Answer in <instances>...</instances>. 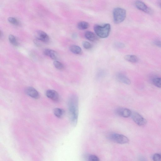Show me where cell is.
Here are the masks:
<instances>
[{
  "instance_id": "obj_16",
  "label": "cell",
  "mask_w": 161,
  "mask_h": 161,
  "mask_svg": "<svg viewBox=\"0 0 161 161\" xmlns=\"http://www.w3.org/2000/svg\"><path fill=\"white\" fill-rule=\"evenodd\" d=\"M124 58L126 61L133 63H137L138 61V58L135 55H127Z\"/></svg>"
},
{
  "instance_id": "obj_10",
  "label": "cell",
  "mask_w": 161,
  "mask_h": 161,
  "mask_svg": "<svg viewBox=\"0 0 161 161\" xmlns=\"http://www.w3.org/2000/svg\"><path fill=\"white\" fill-rule=\"evenodd\" d=\"M46 95L48 98L54 101H58L60 99L58 93L54 90H48L47 91Z\"/></svg>"
},
{
  "instance_id": "obj_24",
  "label": "cell",
  "mask_w": 161,
  "mask_h": 161,
  "mask_svg": "<svg viewBox=\"0 0 161 161\" xmlns=\"http://www.w3.org/2000/svg\"><path fill=\"white\" fill-rule=\"evenodd\" d=\"M153 160L154 161H161V155L156 153L153 156Z\"/></svg>"
},
{
  "instance_id": "obj_29",
  "label": "cell",
  "mask_w": 161,
  "mask_h": 161,
  "mask_svg": "<svg viewBox=\"0 0 161 161\" xmlns=\"http://www.w3.org/2000/svg\"><path fill=\"white\" fill-rule=\"evenodd\" d=\"M160 8H161V2L160 4Z\"/></svg>"
},
{
  "instance_id": "obj_18",
  "label": "cell",
  "mask_w": 161,
  "mask_h": 161,
  "mask_svg": "<svg viewBox=\"0 0 161 161\" xmlns=\"http://www.w3.org/2000/svg\"><path fill=\"white\" fill-rule=\"evenodd\" d=\"M9 40L10 43L15 46H18V42L16 37L13 35H10L9 36Z\"/></svg>"
},
{
  "instance_id": "obj_17",
  "label": "cell",
  "mask_w": 161,
  "mask_h": 161,
  "mask_svg": "<svg viewBox=\"0 0 161 161\" xmlns=\"http://www.w3.org/2000/svg\"><path fill=\"white\" fill-rule=\"evenodd\" d=\"M90 26V24L85 22H80L77 25L78 28L80 30H85L88 29Z\"/></svg>"
},
{
  "instance_id": "obj_11",
  "label": "cell",
  "mask_w": 161,
  "mask_h": 161,
  "mask_svg": "<svg viewBox=\"0 0 161 161\" xmlns=\"http://www.w3.org/2000/svg\"><path fill=\"white\" fill-rule=\"evenodd\" d=\"M116 78L118 81L126 85H129L131 83L130 79L124 74L121 73H118L116 76Z\"/></svg>"
},
{
  "instance_id": "obj_5",
  "label": "cell",
  "mask_w": 161,
  "mask_h": 161,
  "mask_svg": "<svg viewBox=\"0 0 161 161\" xmlns=\"http://www.w3.org/2000/svg\"><path fill=\"white\" fill-rule=\"evenodd\" d=\"M131 117L136 124L139 126L146 125L147 121L140 114L136 112H132Z\"/></svg>"
},
{
  "instance_id": "obj_14",
  "label": "cell",
  "mask_w": 161,
  "mask_h": 161,
  "mask_svg": "<svg viewBox=\"0 0 161 161\" xmlns=\"http://www.w3.org/2000/svg\"><path fill=\"white\" fill-rule=\"evenodd\" d=\"M54 113L55 116L58 118H61L64 115L65 111L64 109L59 108L54 109Z\"/></svg>"
},
{
  "instance_id": "obj_6",
  "label": "cell",
  "mask_w": 161,
  "mask_h": 161,
  "mask_svg": "<svg viewBox=\"0 0 161 161\" xmlns=\"http://www.w3.org/2000/svg\"><path fill=\"white\" fill-rule=\"evenodd\" d=\"M117 115L124 118H128L132 115V112L129 109L125 108H117L116 111Z\"/></svg>"
},
{
  "instance_id": "obj_8",
  "label": "cell",
  "mask_w": 161,
  "mask_h": 161,
  "mask_svg": "<svg viewBox=\"0 0 161 161\" xmlns=\"http://www.w3.org/2000/svg\"><path fill=\"white\" fill-rule=\"evenodd\" d=\"M25 93L26 94L35 99H38L40 98V94L39 92L35 89L32 87H28L25 90Z\"/></svg>"
},
{
  "instance_id": "obj_21",
  "label": "cell",
  "mask_w": 161,
  "mask_h": 161,
  "mask_svg": "<svg viewBox=\"0 0 161 161\" xmlns=\"http://www.w3.org/2000/svg\"><path fill=\"white\" fill-rule=\"evenodd\" d=\"M54 65L56 69L59 70H62L64 68V66L62 63L57 61H55L54 62Z\"/></svg>"
},
{
  "instance_id": "obj_15",
  "label": "cell",
  "mask_w": 161,
  "mask_h": 161,
  "mask_svg": "<svg viewBox=\"0 0 161 161\" xmlns=\"http://www.w3.org/2000/svg\"><path fill=\"white\" fill-rule=\"evenodd\" d=\"M85 37L89 40L93 42L97 39V37L95 33L90 31H87L85 33Z\"/></svg>"
},
{
  "instance_id": "obj_28",
  "label": "cell",
  "mask_w": 161,
  "mask_h": 161,
  "mask_svg": "<svg viewBox=\"0 0 161 161\" xmlns=\"http://www.w3.org/2000/svg\"><path fill=\"white\" fill-rule=\"evenodd\" d=\"M73 36V37L74 38H76L77 37V35L76 34H74Z\"/></svg>"
},
{
  "instance_id": "obj_4",
  "label": "cell",
  "mask_w": 161,
  "mask_h": 161,
  "mask_svg": "<svg viewBox=\"0 0 161 161\" xmlns=\"http://www.w3.org/2000/svg\"><path fill=\"white\" fill-rule=\"evenodd\" d=\"M109 138L114 142L120 144L127 143L129 142L128 138L124 135L118 133H112L109 136Z\"/></svg>"
},
{
  "instance_id": "obj_27",
  "label": "cell",
  "mask_w": 161,
  "mask_h": 161,
  "mask_svg": "<svg viewBox=\"0 0 161 161\" xmlns=\"http://www.w3.org/2000/svg\"><path fill=\"white\" fill-rule=\"evenodd\" d=\"M140 161H147L143 157H141V158H140Z\"/></svg>"
},
{
  "instance_id": "obj_2",
  "label": "cell",
  "mask_w": 161,
  "mask_h": 161,
  "mask_svg": "<svg viewBox=\"0 0 161 161\" xmlns=\"http://www.w3.org/2000/svg\"><path fill=\"white\" fill-rule=\"evenodd\" d=\"M94 30L96 35L102 38L107 37L111 31V27L109 24H105L103 25H95Z\"/></svg>"
},
{
  "instance_id": "obj_26",
  "label": "cell",
  "mask_w": 161,
  "mask_h": 161,
  "mask_svg": "<svg viewBox=\"0 0 161 161\" xmlns=\"http://www.w3.org/2000/svg\"><path fill=\"white\" fill-rule=\"evenodd\" d=\"M154 44L158 47L161 48V41L158 40H155L153 42Z\"/></svg>"
},
{
  "instance_id": "obj_19",
  "label": "cell",
  "mask_w": 161,
  "mask_h": 161,
  "mask_svg": "<svg viewBox=\"0 0 161 161\" xmlns=\"http://www.w3.org/2000/svg\"><path fill=\"white\" fill-rule=\"evenodd\" d=\"M152 83L154 85L159 88H161V78L156 77L152 80Z\"/></svg>"
},
{
  "instance_id": "obj_3",
  "label": "cell",
  "mask_w": 161,
  "mask_h": 161,
  "mask_svg": "<svg viewBox=\"0 0 161 161\" xmlns=\"http://www.w3.org/2000/svg\"><path fill=\"white\" fill-rule=\"evenodd\" d=\"M113 20L114 23L119 24L125 20L126 16V11L123 8L117 7L113 11Z\"/></svg>"
},
{
  "instance_id": "obj_7",
  "label": "cell",
  "mask_w": 161,
  "mask_h": 161,
  "mask_svg": "<svg viewBox=\"0 0 161 161\" xmlns=\"http://www.w3.org/2000/svg\"><path fill=\"white\" fill-rule=\"evenodd\" d=\"M36 37L38 40L45 43H48L50 40L49 35L46 32L42 30H39L37 32Z\"/></svg>"
},
{
  "instance_id": "obj_13",
  "label": "cell",
  "mask_w": 161,
  "mask_h": 161,
  "mask_svg": "<svg viewBox=\"0 0 161 161\" xmlns=\"http://www.w3.org/2000/svg\"><path fill=\"white\" fill-rule=\"evenodd\" d=\"M70 51L75 54H80L82 53V50L80 47L76 45H72L69 48Z\"/></svg>"
},
{
  "instance_id": "obj_22",
  "label": "cell",
  "mask_w": 161,
  "mask_h": 161,
  "mask_svg": "<svg viewBox=\"0 0 161 161\" xmlns=\"http://www.w3.org/2000/svg\"><path fill=\"white\" fill-rule=\"evenodd\" d=\"M88 161H100L98 156L95 155H91L88 157Z\"/></svg>"
},
{
  "instance_id": "obj_20",
  "label": "cell",
  "mask_w": 161,
  "mask_h": 161,
  "mask_svg": "<svg viewBox=\"0 0 161 161\" xmlns=\"http://www.w3.org/2000/svg\"><path fill=\"white\" fill-rule=\"evenodd\" d=\"M8 21L11 24L16 25V26H19L20 24L19 21L17 19L13 17L9 18H8Z\"/></svg>"
},
{
  "instance_id": "obj_23",
  "label": "cell",
  "mask_w": 161,
  "mask_h": 161,
  "mask_svg": "<svg viewBox=\"0 0 161 161\" xmlns=\"http://www.w3.org/2000/svg\"><path fill=\"white\" fill-rule=\"evenodd\" d=\"M83 45L85 49H90L92 47L91 44L88 41L83 42Z\"/></svg>"
},
{
  "instance_id": "obj_12",
  "label": "cell",
  "mask_w": 161,
  "mask_h": 161,
  "mask_svg": "<svg viewBox=\"0 0 161 161\" xmlns=\"http://www.w3.org/2000/svg\"><path fill=\"white\" fill-rule=\"evenodd\" d=\"M44 53L46 56L53 60H56L58 58L57 54L54 50L50 49H45L44 50Z\"/></svg>"
},
{
  "instance_id": "obj_9",
  "label": "cell",
  "mask_w": 161,
  "mask_h": 161,
  "mask_svg": "<svg viewBox=\"0 0 161 161\" xmlns=\"http://www.w3.org/2000/svg\"><path fill=\"white\" fill-rule=\"evenodd\" d=\"M135 5L138 9L148 13H151V10L146 4L141 1H137L135 3Z\"/></svg>"
},
{
  "instance_id": "obj_1",
  "label": "cell",
  "mask_w": 161,
  "mask_h": 161,
  "mask_svg": "<svg viewBox=\"0 0 161 161\" xmlns=\"http://www.w3.org/2000/svg\"><path fill=\"white\" fill-rule=\"evenodd\" d=\"M68 107L71 123L76 126L77 124L79 115V99L77 95H72L69 97Z\"/></svg>"
},
{
  "instance_id": "obj_25",
  "label": "cell",
  "mask_w": 161,
  "mask_h": 161,
  "mask_svg": "<svg viewBox=\"0 0 161 161\" xmlns=\"http://www.w3.org/2000/svg\"><path fill=\"white\" fill-rule=\"evenodd\" d=\"M115 46L116 47L118 48H122L125 47V45L124 43H120V42H117L115 43Z\"/></svg>"
}]
</instances>
